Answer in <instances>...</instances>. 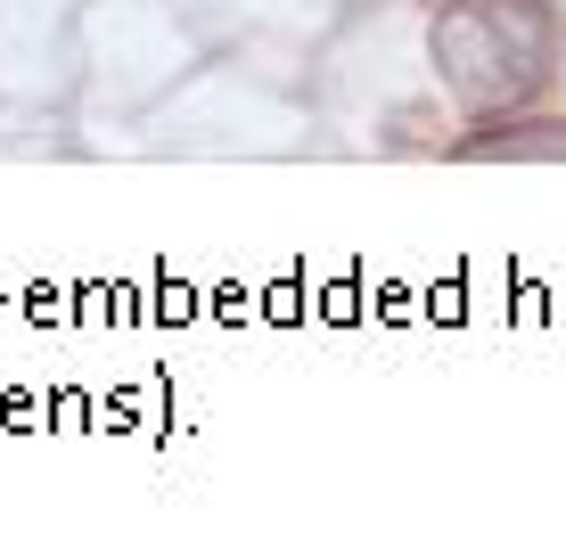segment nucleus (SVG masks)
<instances>
[{
    "instance_id": "nucleus-1",
    "label": "nucleus",
    "mask_w": 566,
    "mask_h": 541,
    "mask_svg": "<svg viewBox=\"0 0 566 541\" xmlns=\"http://www.w3.org/2000/svg\"><path fill=\"white\" fill-rule=\"evenodd\" d=\"M558 66V25L542 0H443L436 17V74L460 107L510 115Z\"/></svg>"
},
{
    "instance_id": "nucleus-2",
    "label": "nucleus",
    "mask_w": 566,
    "mask_h": 541,
    "mask_svg": "<svg viewBox=\"0 0 566 541\" xmlns=\"http://www.w3.org/2000/svg\"><path fill=\"white\" fill-rule=\"evenodd\" d=\"M460 157H566V124H517V131H476Z\"/></svg>"
}]
</instances>
